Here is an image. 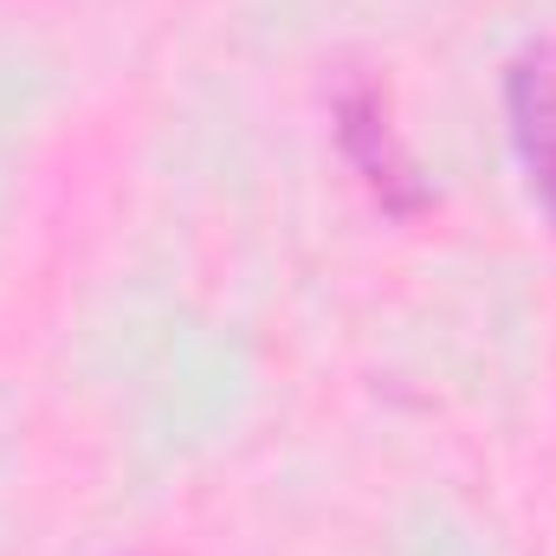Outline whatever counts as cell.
I'll return each instance as SVG.
<instances>
[{"mask_svg":"<svg viewBox=\"0 0 556 556\" xmlns=\"http://www.w3.org/2000/svg\"><path fill=\"white\" fill-rule=\"evenodd\" d=\"M330 137H337V155L350 162V175L369 188V201L389 220L433 214V188H427L420 162L408 155V142L395 130V104H389V85L376 72H363V65L337 72V85H330Z\"/></svg>","mask_w":556,"mask_h":556,"instance_id":"6da1fadb","label":"cell"},{"mask_svg":"<svg viewBox=\"0 0 556 556\" xmlns=\"http://www.w3.org/2000/svg\"><path fill=\"white\" fill-rule=\"evenodd\" d=\"M505 130L531 201L556 227V39H531L505 59Z\"/></svg>","mask_w":556,"mask_h":556,"instance_id":"7a4b0ae2","label":"cell"}]
</instances>
